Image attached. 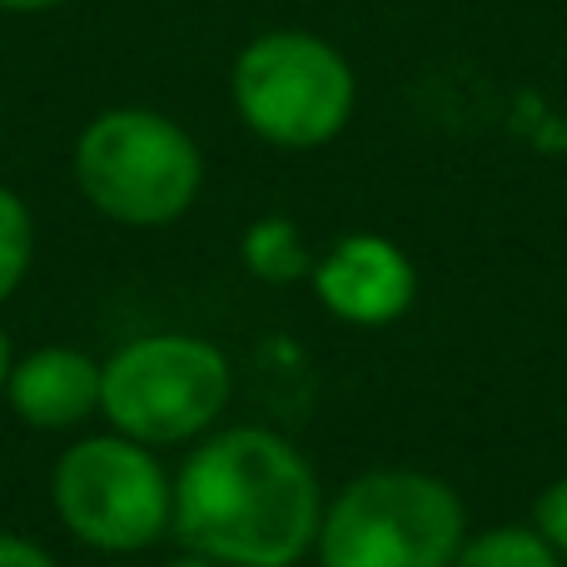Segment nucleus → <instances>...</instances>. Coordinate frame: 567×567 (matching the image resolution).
Returning a JSON list of instances; mask_svg holds the SVG:
<instances>
[{
  "label": "nucleus",
  "mask_w": 567,
  "mask_h": 567,
  "mask_svg": "<svg viewBox=\"0 0 567 567\" xmlns=\"http://www.w3.org/2000/svg\"><path fill=\"white\" fill-rule=\"evenodd\" d=\"M323 503L299 443L265 423H235L189 443L175 468L169 538L225 567H299L319 538Z\"/></svg>",
  "instance_id": "nucleus-1"
},
{
  "label": "nucleus",
  "mask_w": 567,
  "mask_h": 567,
  "mask_svg": "<svg viewBox=\"0 0 567 567\" xmlns=\"http://www.w3.org/2000/svg\"><path fill=\"white\" fill-rule=\"evenodd\" d=\"M70 175L110 225L165 229L205 195V150L165 110L110 105L75 135Z\"/></svg>",
  "instance_id": "nucleus-2"
},
{
  "label": "nucleus",
  "mask_w": 567,
  "mask_h": 567,
  "mask_svg": "<svg viewBox=\"0 0 567 567\" xmlns=\"http://www.w3.org/2000/svg\"><path fill=\"white\" fill-rule=\"evenodd\" d=\"M235 399V363L205 333L155 329L100 359V419L145 449H185L219 429Z\"/></svg>",
  "instance_id": "nucleus-3"
},
{
  "label": "nucleus",
  "mask_w": 567,
  "mask_h": 567,
  "mask_svg": "<svg viewBox=\"0 0 567 567\" xmlns=\"http://www.w3.org/2000/svg\"><path fill=\"white\" fill-rule=\"evenodd\" d=\"M468 533V503L449 478L423 468H369L323 503L313 563L453 567Z\"/></svg>",
  "instance_id": "nucleus-4"
},
{
  "label": "nucleus",
  "mask_w": 567,
  "mask_h": 567,
  "mask_svg": "<svg viewBox=\"0 0 567 567\" xmlns=\"http://www.w3.org/2000/svg\"><path fill=\"white\" fill-rule=\"evenodd\" d=\"M50 508L80 548L135 558L169 538L175 473L155 449L115 429L80 433L50 468Z\"/></svg>",
  "instance_id": "nucleus-5"
},
{
  "label": "nucleus",
  "mask_w": 567,
  "mask_h": 567,
  "mask_svg": "<svg viewBox=\"0 0 567 567\" xmlns=\"http://www.w3.org/2000/svg\"><path fill=\"white\" fill-rule=\"evenodd\" d=\"M239 125L275 150H323L349 130L359 75L313 30H265L229 65Z\"/></svg>",
  "instance_id": "nucleus-6"
},
{
  "label": "nucleus",
  "mask_w": 567,
  "mask_h": 567,
  "mask_svg": "<svg viewBox=\"0 0 567 567\" xmlns=\"http://www.w3.org/2000/svg\"><path fill=\"white\" fill-rule=\"evenodd\" d=\"M309 289L319 309L349 329H389L419 299V269L389 235L359 229L313 255Z\"/></svg>",
  "instance_id": "nucleus-7"
},
{
  "label": "nucleus",
  "mask_w": 567,
  "mask_h": 567,
  "mask_svg": "<svg viewBox=\"0 0 567 567\" xmlns=\"http://www.w3.org/2000/svg\"><path fill=\"white\" fill-rule=\"evenodd\" d=\"M6 403L35 433L85 429L90 419H100V359L70 343H40L16 359Z\"/></svg>",
  "instance_id": "nucleus-8"
},
{
  "label": "nucleus",
  "mask_w": 567,
  "mask_h": 567,
  "mask_svg": "<svg viewBox=\"0 0 567 567\" xmlns=\"http://www.w3.org/2000/svg\"><path fill=\"white\" fill-rule=\"evenodd\" d=\"M239 259L259 284H275V289L313 275V249L289 215H259L239 235Z\"/></svg>",
  "instance_id": "nucleus-9"
},
{
  "label": "nucleus",
  "mask_w": 567,
  "mask_h": 567,
  "mask_svg": "<svg viewBox=\"0 0 567 567\" xmlns=\"http://www.w3.org/2000/svg\"><path fill=\"white\" fill-rule=\"evenodd\" d=\"M453 567H567L533 523H493L483 533H468Z\"/></svg>",
  "instance_id": "nucleus-10"
},
{
  "label": "nucleus",
  "mask_w": 567,
  "mask_h": 567,
  "mask_svg": "<svg viewBox=\"0 0 567 567\" xmlns=\"http://www.w3.org/2000/svg\"><path fill=\"white\" fill-rule=\"evenodd\" d=\"M35 265V215L10 185H0V303L16 299Z\"/></svg>",
  "instance_id": "nucleus-11"
},
{
  "label": "nucleus",
  "mask_w": 567,
  "mask_h": 567,
  "mask_svg": "<svg viewBox=\"0 0 567 567\" xmlns=\"http://www.w3.org/2000/svg\"><path fill=\"white\" fill-rule=\"evenodd\" d=\"M533 528H538V538L567 563V473L553 478L548 488L533 498Z\"/></svg>",
  "instance_id": "nucleus-12"
},
{
  "label": "nucleus",
  "mask_w": 567,
  "mask_h": 567,
  "mask_svg": "<svg viewBox=\"0 0 567 567\" xmlns=\"http://www.w3.org/2000/svg\"><path fill=\"white\" fill-rule=\"evenodd\" d=\"M0 567H60L45 543L25 538V533H0Z\"/></svg>",
  "instance_id": "nucleus-13"
},
{
  "label": "nucleus",
  "mask_w": 567,
  "mask_h": 567,
  "mask_svg": "<svg viewBox=\"0 0 567 567\" xmlns=\"http://www.w3.org/2000/svg\"><path fill=\"white\" fill-rule=\"evenodd\" d=\"M10 369H16V343H10L6 323H0V399H6V383H10Z\"/></svg>",
  "instance_id": "nucleus-14"
},
{
  "label": "nucleus",
  "mask_w": 567,
  "mask_h": 567,
  "mask_svg": "<svg viewBox=\"0 0 567 567\" xmlns=\"http://www.w3.org/2000/svg\"><path fill=\"white\" fill-rule=\"evenodd\" d=\"M55 6H65V0H0V10H10V16H40Z\"/></svg>",
  "instance_id": "nucleus-15"
},
{
  "label": "nucleus",
  "mask_w": 567,
  "mask_h": 567,
  "mask_svg": "<svg viewBox=\"0 0 567 567\" xmlns=\"http://www.w3.org/2000/svg\"><path fill=\"white\" fill-rule=\"evenodd\" d=\"M165 567H225V563H215V558H199V553L179 548V553H175V558H169Z\"/></svg>",
  "instance_id": "nucleus-16"
},
{
  "label": "nucleus",
  "mask_w": 567,
  "mask_h": 567,
  "mask_svg": "<svg viewBox=\"0 0 567 567\" xmlns=\"http://www.w3.org/2000/svg\"><path fill=\"white\" fill-rule=\"evenodd\" d=\"M0 145H6V135H0Z\"/></svg>",
  "instance_id": "nucleus-17"
}]
</instances>
